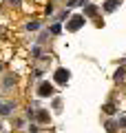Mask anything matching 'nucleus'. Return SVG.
<instances>
[{
  "instance_id": "obj_1",
  "label": "nucleus",
  "mask_w": 126,
  "mask_h": 133,
  "mask_svg": "<svg viewBox=\"0 0 126 133\" xmlns=\"http://www.w3.org/2000/svg\"><path fill=\"white\" fill-rule=\"evenodd\" d=\"M82 24H84V16H73V18L69 20V24H66V29H69V31H78Z\"/></svg>"
},
{
  "instance_id": "obj_2",
  "label": "nucleus",
  "mask_w": 126,
  "mask_h": 133,
  "mask_svg": "<svg viewBox=\"0 0 126 133\" xmlns=\"http://www.w3.org/2000/svg\"><path fill=\"white\" fill-rule=\"evenodd\" d=\"M51 93H53V87L49 84V82H42V84L38 87V95H40V98H49Z\"/></svg>"
},
{
  "instance_id": "obj_3",
  "label": "nucleus",
  "mask_w": 126,
  "mask_h": 133,
  "mask_svg": "<svg viewBox=\"0 0 126 133\" xmlns=\"http://www.w3.org/2000/svg\"><path fill=\"white\" fill-rule=\"evenodd\" d=\"M55 80L60 82V84H66V80H69V71H66V69H58V71H55Z\"/></svg>"
},
{
  "instance_id": "obj_4",
  "label": "nucleus",
  "mask_w": 126,
  "mask_h": 133,
  "mask_svg": "<svg viewBox=\"0 0 126 133\" xmlns=\"http://www.w3.org/2000/svg\"><path fill=\"white\" fill-rule=\"evenodd\" d=\"M120 2H122V0H106V2H104V9H106V11H113Z\"/></svg>"
},
{
  "instance_id": "obj_5",
  "label": "nucleus",
  "mask_w": 126,
  "mask_h": 133,
  "mask_svg": "<svg viewBox=\"0 0 126 133\" xmlns=\"http://www.w3.org/2000/svg\"><path fill=\"white\" fill-rule=\"evenodd\" d=\"M86 14H89V16H95V14H97V9H95L93 5H89V7H86Z\"/></svg>"
},
{
  "instance_id": "obj_6",
  "label": "nucleus",
  "mask_w": 126,
  "mask_h": 133,
  "mask_svg": "<svg viewBox=\"0 0 126 133\" xmlns=\"http://www.w3.org/2000/svg\"><path fill=\"white\" fill-rule=\"evenodd\" d=\"M38 120H40V122H49V115H47V113H44V111H42V113H40V115H38Z\"/></svg>"
},
{
  "instance_id": "obj_7",
  "label": "nucleus",
  "mask_w": 126,
  "mask_h": 133,
  "mask_svg": "<svg viewBox=\"0 0 126 133\" xmlns=\"http://www.w3.org/2000/svg\"><path fill=\"white\" fill-rule=\"evenodd\" d=\"M51 31H53V33H60V31H62V27H60V24H53Z\"/></svg>"
},
{
  "instance_id": "obj_8",
  "label": "nucleus",
  "mask_w": 126,
  "mask_h": 133,
  "mask_svg": "<svg viewBox=\"0 0 126 133\" xmlns=\"http://www.w3.org/2000/svg\"><path fill=\"white\" fill-rule=\"evenodd\" d=\"M120 124H122V127H126V115H124V118L120 120Z\"/></svg>"
}]
</instances>
